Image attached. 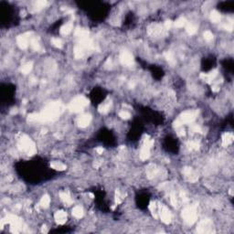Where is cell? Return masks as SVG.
I'll use <instances>...</instances> for the list:
<instances>
[{
  "instance_id": "4",
  "label": "cell",
  "mask_w": 234,
  "mask_h": 234,
  "mask_svg": "<svg viewBox=\"0 0 234 234\" xmlns=\"http://www.w3.org/2000/svg\"><path fill=\"white\" fill-rule=\"evenodd\" d=\"M89 104L88 99H86L83 96H79L71 101L69 105V110L73 112H79L83 111Z\"/></svg>"
},
{
  "instance_id": "34",
  "label": "cell",
  "mask_w": 234,
  "mask_h": 234,
  "mask_svg": "<svg viewBox=\"0 0 234 234\" xmlns=\"http://www.w3.org/2000/svg\"><path fill=\"white\" fill-rule=\"evenodd\" d=\"M119 116L122 118V119H124V120H127L131 117V115L129 114V112L127 111H122V112H120V114H119Z\"/></svg>"
},
{
  "instance_id": "35",
  "label": "cell",
  "mask_w": 234,
  "mask_h": 234,
  "mask_svg": "<svg viewBox=\"0 0 234 234\" xmlns=\"http://www.w3.org/2000/svg\"><path fill=\"white\" fill-rule=\"evenodd\" d=\"M190 130L192 133H201L202 130H201L200 126H198V124H194V125H191L190 127Z\"/></svg>"
},
{
  "instance_id": "24",
  "label": "cell",
  "mask_w": 234,
  "mask_h": 234,
  "mask_svg": "<svg viewBox=\"0 0 234 234\" xmlns=\"http://www.w3.org/2000/svg\"><path fill=\"white\" fill-rule=\"evenodd\" d=\"M158 208L159 207H157V205H156V202H152L150 204V206H149L150 211H151L153 216H154L156 219H157V218H158Z\"/></svg>"
},
{
  "instance_id": "16",
  "label": "cell",
  "mask_w": 234,
  "mask_h": 234,
  "mask_svg": "<svg viewBox=\"0 0 234 234\" xmlns=\"http://www.w3.org/2000/svg\"><path fill=\"white\" fill-rule=\"evenodd\" d=\"M72 28H73V26H72V23H66L65 25H63L61 28H60V34L61 35H68V34H70V32H71V30H72Z\"/></svg>"
},
{
  "instance_id": "21",
  "label": "cell",
  "mask_w": 234,
  "mask_h": 234,
  "mask_svg": "<svg viewBox=\"0 0 234 234\" xmlns=\"http://www.w3.org/2000/svg\"><path fill=\"white\" fill-rule=\"evenodd\" d=\"M50 166L53 169H55V170H59V171H63V170H65V169H66V166L65 165L60 163V162H56V161L50 164Z\"/></svg>"
},
{
  "instance_id": "22",
  "label": "cell",
  "mask_w": 234,
  "mask_h": 234,
  "mask_svg": "<svg viewBox=\"0 0 234 234\" xmlns=\"http://www.w3.org/2000/svg\"><path fill=\"white\" fill-rule=\"evenodd\" d=\"M50 204V198L49 195H44L40 199V206L42 208H48Z\"/></svg>"
},
{
  "instance_id": "17",
  "label": "cell",
  "mask_w": 234,
  "mask_h": 234,
  "mask_svg": "<svg viewBox=\"0 0 234 234\" xmlns=\"http://www.w3.org/2000/svg\"><path fill=\"white\" fill-rule=\"evenodd\" d=\"M111 104H112V102L109 100L106 101V102H102V104H100V106L98 108L99 112H101V114H107V112H109V110H110Z\"/></svg>"
},
{
  "instance_id": "7",
  "label": "cell",
  "mask_w": 234,
  "mask_h": 234,
  "mask_svg": "<svg viewBox=\"0 0 234 234\" xmlns=\"http://www.w3.org/2000/svg\"><path fill=\"white\" fill-rule=\"evenodd\" d=\"M212 222L209 220H201L198 227H197V231L199 233H211L212 232Z\"/></svg>"
},
{
  "instance_id": "20",
  "label": "cell",
  "mask_w": 234,
  "mask_h": 234,
  "mask_svg": "<svg viewBox=\"0 0 234 234\" xmlns=\"http://www.w3.org/2000/svg\"><path fill=\"white\" fill-rule=\"evenodd\" d=\"M72 215H73L75 218H77V219L82 218L83 216V208L80 207V206L74 207L73 209H72Z\"/></svg>"
},
{
  "instance_id": "10",
  "label": "cell",
  "mask_w": 234,
  "mask_h": 234,
  "mask_svg": "<svg viewBox=\"0 0 234 234\" xmlns=\"http://www.w3.org/2000/svg\"><path fill=\"white\" fill-rule=\"evenodd\" d=\"M183 174L185 175L186 179L190 182H196L198 179V174L191 167H185L183 170Z\"/></svg>"
},
{
  "instance_id": "42",
  "label": "cell",
  "mask_w": 234,
  "mask_h": 234,
  "mask_svg": "<svg viewBox=\"0 0 234 234\" xmlns=\"http://www.w3.org/2000/svg\"><path fill=\"white\" fill-rule=\"evenodd\" d=\"M96 151H97L98 154H102L103 149H102V147H97V148H96Z\"/></svg>"
},
{
  "instance_id": "39",
  "label": "cell",
  "mask_w": 234,
  "mask_h": 234,
  "mask_svg": "<svg viewBox=\"0 0 234 234\" xmlns=\"http://www.w3.org/2000/svg\"><path fill=\"white\" fill-rule=\"evenodd\" d=\"M176 134H177V135H179V136H184V135L186 134L185 129H184V128H179V130H177Z\"/></svg>"
},
{
  "instance_id": "15",
  "label": "cell",
  "mask_w": 234,
  "mask_h": 234,
  "mask_svg": "<svg viewBox=\"0 0 234 234\" xmlns=\"http://www.w3.org/2000/svg\"><path fill=\"white\" fill-rule=\"evenodd\" d=\"M233 139L234 136L232 134V133H225L222 135V146L227 147L233 143Z\"/></svg>"
},
{
  "instance_id": "30",
  "label": "cell",
  "mask_w": 234,
  "mask_h": 234,
  "mask_svg": "<svg viewBox=\"0 0 234 234\" xmlns=\"http://www.w3.org/2000/svg\"><path fill=\"white\" fill-rule=\"evenodd\" d=\"M187 146L189 150H198L199 147V144L196 141H189Z\"/></svg>"
},
{
  "instance_id": "43",
  "label": "cell",
  "mask_w": 234,
  "mask_h": 234,
  "mask_svg": "<svg viewBox=\"0 0 234 234\" xmlns=\"http://www.w3.org/2000/svg\"><path fill=\"white\" fill-rule=\"evenodd\" d=\"M101 164H102V162H96L95 164H94V166L97 168V167H99L100 166H101Z\"/></svg>"
},
{
  "instance_id": "26",
  "label": "cell",
  "mask_w": 234,
  "mask_h": 234,
  "mask_svg": "<svg viewBox=\"0 0 234 234\" xmlns=\"http://www.w3.org/2000/svg\"><path fill=\"white\" fill-rule=\"evenodd\" d=\"M30 46H31V48H32V49H33L34 50L38 51V50H41V47H40V44L38 43V40H37L36 38H32V39L30 40Z\"/></svg>"
},
{
  "instance_id": "9",
  "label": "cell",
  "mask_w": 234,
  "mask_h": 234,
  "mask_svg": "<svg viewBox=\"0 0 234 234\" xmlns=\"http://www.w3.org/2000/svg\"><path fill=\"white\" fill-rule=\"evenodd\" d=\"M120 60L123 65L131 66L134 64V57L129 51H123L120 55Z\"/></svg>"
},
{
  "instance_id": "28",
  "label": "cell",
  "mask_w": 234,
  "mask_h": 234,
  "mask_svg": "<svg viewBox=\"0 0 234 234\" xmlns=\"http://www.w3.org/2000/svg\"><path fill=\"white\" fill-rule=\"evenodd\" d=\"M186 30H187L188 34H189V35H194L196 32H197V27L193 25V24H188V25L186 27Z\"/></svg>"
},
{
  "instance_id": "37",
  "label": "cell",
  "mask_w": 234,
  "mask_h": 234,
  "mask_svg": "<svg viewBox=\"0 0 234 234\" xmlns=\"http://www.w3.org/2000/svg\"><path fill=\"white\" fill-rule=\"evenodd\" d=\"M115 202H116V204H120L121 202H122V196H121L120 192L117 190L115 192Z\"/></svg>"
},
{
  "instance_id": "6",
  "label": "cell",
  "mask_w": 234,
  "mask_h": 234,
  "mask_svg": "<svg viewBox=\"0 0 234 234\" xmlns=\"http://www.w3.org/2000/svg\"><path fill=\"white\" fill-rule=\"evenodd\" d=\"M153 144H154V140L150 139L147 136V139L144 140V143L143 144L140 153V158L142 160H147L150 156V150L153 147Z\"/></svg>"
},
{
  "instance_id": "1",
  "label": "cell",
  "mask_w": 234,
  "mask_h": 234,
  "mask_svg": "<svg viewBox=\"0 0 234 234\" xmlns=\"http://www.w3.org/2000/svg\"><path fill=\"white\" fill-rule=\"evenodd\" d=\"M62 111V106L59 102H53L48 105L42 112L38 115V121L40 122H50L57 119Z\"/></svg>"
},
{
  "instance_id": "29",
  "label": "cell",
  "mask_w": 234,
  "mask_h": 234,
  "mask_svg": "<svg viewBox=\"0 0 234 234\" xmlns=\"http://www.w3.org/2000/svg\"><path fill=\"white\" fill-rule=\"evenodd\" d=\"M165 58H166V60L170 63V64H175L176 63V60H175V59H174V57H173V54L171 53V52H169V51H166V53H165Z\"/></svg>"
},
{
  "instance_id": "41",
  "label": "cell",
  "mask_w": 234,
  "mask_h": 234,
  "mask_svg": "<svg viewBox=\"0 0 234 234\" xmlns=\"http://www.w3.org/2000/svg\"><path fill=\"white\" fill-rule=\"evenodd\" d=\"M219 91H220V87L218 86L217 84H214V85L212 86V92H219Z\"/></svg>"
},
{
  "instance_id": "3",
  "label": "cell",
  "mask_w": 234,
  "mask_h": 234,
  "mask_svg": "<svg viewBox=\"0 0 234 234\" xmlns=\"http://www.w3.org/2000/svg\"><path fill=\"white\" fill-rule=\"evenodd\" d=\"M18 148L24 152H26L28 155L32 156L36 153L35 144L31 141L30 138L27 136H23L18 142Z\"/></svg>"
},
{
  "instance_id": "8",
  "label": "cell",
  "mask_w": 234,
  "mask_h": 234,
  "mask_svg": "<svg viewBox=\"0 0 234 234\" xmlns=\"http://www.w3.org/2000/svg\"><path fill=\"white\" fill-rule=\"evenodd\" d=\"M158 216L161 218L162 221L166 224H168L171 222L172 220V215L170 211H168V208L164 207V206H159L158 208Z\"/></svg>"
},
{
  "instance_id": "31",
  "label": "cell",
  "mask_w": 234,
  "mask_h": 234,
  "mask_svg": "<svg viewBox=\"0 0 234 234\" xmlns=\"http://www.w3.org/2000/svg\"><path fill=\"white\" fill-rule=\"evenodd\" d=\"M51 42L56 48H61L62 47V41H61V39L59 38H53L51 39Z\"/></svg>"
},
{
  "instance_id": "25",
  "label": "cell",
  "mask_w": 234,
  "mask_h": 234,
  "mask_svg": "<svg viewBox=\"0 0 234 234\" xmlns=\"http://www.w3.org/2000/svg\"><path fill=\"white\" fill-rule=\"evenodd\" d=\"M32 67H33V64L32 62H28L26 64H24V65L21 67V72L24 74H28L29 73V71L32 70Z\"/></svg>"
},
{
  "instance_id": "13",
  "label": "cell",
  "mask_w": 234,
  "mask_h": 234,
  "mask_svg": "<svg viewBox=\"0 0 234 234\" xmlns=\"http://www.w3.org/2000/svg\"><path fill=\"white\" fill-rule=\"evenodd\" d=\"M54 218H55V220L58 224L60 225H62L66 222L67 220V213L64 211H58L57 212L55 213L54 215Z\"/></svg>"
},
{
  "instance_id": "14",
  "label": "cell",
  "mask_w": 234,
  "mask_h": 234,
  "mask_svg": "<svg viewBox=\"0 0 234 234\" xmlns=\"http://www.w3.org/2000/svg\"><path fill=\"white\" fill-rule=\"evenodd\" d=\"M92 121V117L91 115H84L83 116H80L79 119H78V125L82 128H85L87 127L89 124H90Z\"/></svg>"
},
{
  "instance_id": "19",
  "label": "cell",
  "mask_w": 234,
  "mask_h": 234,
  "mask_svg": "<svg viewBox=\"0 0 234 234\" xmlns=\"http://www.w3.org/2000/svg\"><path fill=\"white\" fill-rule=\"evenodd\" d=\"M60 199L62 200L63 203H65L68 206L71 205L72 200H71V198L70 197V195L68 194V193H66V192H60Z\"/></svg>"
},
{
  "instance_id": "36",
  "label": "cell",
  "mask_w": 234,
  "mask_h": 234,
  "mask_svg": "<svg viewBox=\"0 0 234 234\" xmlns=\"http://www.w3.org/2000/svg\"><path fill=\"white\" fill-rule=\"evenodd\" d=\"M46 5H47V2L46 1H38L36 3V9L37 10L41 9H43V7H45Z\"/></svg>"
},
{
  "instance_id": "44",
  "label": "cell",
  "mask_w": 234,
  "mask_h": 234,
  "mask_svg": "<svg viewBox=\"0 0 234 234\" xmlns=\"http://www.w3.org/2000/svg\"><path fill=\"white\" fill-rule=\"evenodd\" d=\"M41 231H42V232H45V233H46V232H48V230H47V229H46V226H43V227H42V230H41Z\"/></svg>"
},
{
  "instance_id": "12",
  "label": "cell",
  "mask_w": 234,
  "mask_h": 234,
  "mask_svg": "<svg viewBox=\"0 0 234 234\" xmlns=\"http://www.w3.org/2000/svg\"><path fill=\"white\" fill-rule=\"evenodd\" d=\"M218 70H213L212 71H211L209 73H201L200 74V78L202 79L203 80H205L206 83H212L214 79L218 76Z\"/></svg>"
},
{
  "instance_id": "2",
  "label": "cell",
  "mask_w": 234,
  "mask_h": 234,
  "mask_svg": "<svg viewBox=\"0 0 234 234\" xmlns=\"http://www.w3.org/2000/svg\"><path fill=\"white\" fill-rule=\"evenodd\" d=\"M197 115H198V112L197 111L185 112L174 122V126L176 127V128H179V127H181L183 124H190L196 119Z\"/></svg>"
},
{
  "instance_id": "33",
  "label": "cell",
  "mask_w": 234,
  "mask_h": 234,
  "mask_svg": "<svg viewBox=\"0 0 234 234\" xmlns=\"http://www.w3.org/2000/svg\"><path fill=\"white\" fill-rule=\"evenodd\" d=\"M223 28L226 29V30H228V31H232V29H233V22L232 21L226 22L223 25Z\"/></svg>"
},
{
  "instance_id": "27",
  "label": "cell",
  "mask_w": 234,
  "mask_h": 234,
  "mask_svg": "<svg viewBox=\"0 0 234 234\" xmlns=\"http://www.w3.org/2000/svg\"><path fill=\"white\" fill-rule=\"evenodd\" d=\"M186 25H187V20H186L185 18H179L175 22V27H176V28H183Z\"/></svg>"
},
{
  "instance_id": "23",
  "label": "cell",
  "mask_w": 234,
  "mask_h": 234,
  "mask_svg": "<svg viewBox=\"0 0 234 234\" xmlns=\"http://www.w3.org/2000/svg\"><path fill=\"white\" fill-rule=\"evenodd\" d=\"M209 18H211V20L213 22V23H218V22H220V18H221V17H220V14L218 12V11H216V10H214V11H212L211 13V16H209Z\"/></svg>"
},
{
  "instance_id": "11",
  "label": "cell",
  "mask_w": 234,
  "mask_h": 234,
  "mask_svg": "<svg viewBox=\"0 0 234 234\" xmlns=\"http://www.w3.org/2000/svg\"><path fill=\"white\" fill-rule=\"evenodd\" d=\"M29 33H26V34H23V35H20L17 38V42H18V45L20 49L22 50H25L28 48V41H29Z\"/></svg>"
},
{
  "instance_id": "38",
  "label": "cell",
  "mask_w": 234,
  "mask_h": 234,
  "mask_svg": "<svg viewBox=\"0 0 234 234\" xmlns=\"http://www.w3.org/2000/svg\"><path fill=\"white\" fill-rule=\"evenodd\" d=\"M170 200H171V203L174 207L179 205V202H177V198L175 196V195H171V198H170Z\"/></svg>"
},
{
  "instance_id": "5",
  "label": "cell",
  "mask_w": 234,
  "mask_h": 234,
  "mask_svg": "<svg viewBox=\"0 0 234 234\" xmlns=\"http://www.w3.org/2000/svg\"><path fill=\"white\" fill-rule=\"evenodd\" d=\"M182 218H183L184 221L187 224H188V225L194 224L198 219V215H197V211H196L195 208H193V207L185 208L182 211Z\"/></svg>"
},
{
  "instance_id": "32",
  "label": "cell",
  "mask_w": 234,
  "mask_h": 234,
  "mask_svg": "<svg viewBox=\"0 0 234 234\" xmlns=\"http://www.w3.org/2000/svg\"><path fill=\"white\" fill-rule=\"evenodd\" d=\"M204 38L207 41H211L213 39V34L209 30H207L204 32Z\"/></svg>"
},
{
  "instance_id": "40",
  "label": "cell",
  "mask_w": 234,
  "mask_h": 234,
  "mask_svg": "<svg viewBox=\"0 0 234 234\" xmlns=\"http://www.w3.org/2000/svg\"><path fill=\"white\" fill-rule=\"evenodd\" d=\"M172 24H173V22L171 20H166L165 22V25H164L165 28H166V29H169V28H170L172 27Z\"/></svg>"
},
{
  "instance_id": "18",
  "label": "cell",
  "mask_w": 234,
  "mask_h": 234,
  "mask_svg": "<svg viewBox=\"0 0 234 234\" xmlns=\"http://www.w3.org/2000/svg\"><path fill=\"white\" fill-rule=\"evenodd\" d=\"M157 172H158L157 168L154 165H150L147 168V176L149 177V179H153V177H155L156 176Z\"/></svg>"
}]
</instances>
